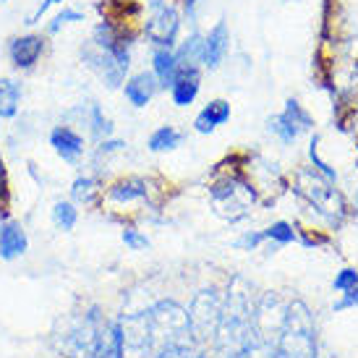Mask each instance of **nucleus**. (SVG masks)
<instances>
[{"mask_svg":"<svg viewBox=\"0 0 358 358\" xmlns=\"http://www.w3.org/2000/svg\"><path fill=\"white\" fill-rule=\"evenodd\" d=\"M141 314H144L152 353H159L170 345H191L189 311L178 306L176 301H157Z\"/></svg>","mask_w":358,"mask_h":358,"instance_id":"obj_1","label":"nucleus"},{"mask_svg":"<svg viewBox=\"0 0 358 358\" xmlns=\"http://www.w3.org/2000/svg\"><path fill=\"white\" fill-rule=\"evenodd\" d=\"M272 358H317V329L314 317L303 301L290 299L285 324L280 329Z\"/></svg>","mask_w":358,"mask_h":358,"instance_id":"obj_2","label":"nucleus"},{"mask_svg":"<svg viewBox=\"0 0 358 358\" xmlns=\"http://www.w3.org/2000/svg\"><path fill=\"white\" fill-rule=\"evenodd\" d=\"M108 324H102L100 314L92 308L84 317L69 329V335L63 338V350L71 358H97L105 338H108Z\"/></svg>","mask_w":358,"mask_h":358,"instance_id":"obj_3","label":"nucleus"},{"mask_svg":"<svg viewBox=\"0 0 358 358\" xmlns=\"http://www.w3.org/2000/svg\"><path fill=\"white\" fill-rule=\"evenodd\" d=\"M222 306H225V293L209 288L201 290L194 296L189 306V327H191V338L201 340H215V332H217V324L222 319Z\"/></svg>","mask_w":358,"mask_h":358,"instance_id":"obj_4","label":"nucleus"},{"mask_svg":"<svg viewBox=\"0 0 358 358\" xmlns=\"http://www.w3.org/2000/svg\"><path fill=\"white\" fill-rule=\"evenodd\" d=\"M285 311H288V301L280 299V293H264L254 303V335H257V340L275 348L280 329L285 324Z\"/></svg>","mask_w":358,"mask_h":358,"instance_id":"obj_5","label":"nucleus"},{"mask_svg":"<svg viewBox=\"0 0 358 358\" xmlns=\"http://www.w3.org/2000/svg\"><path fill=\"white\" fill-rule=\"evenodd\" d=\"M254 199H257L254 191L238 180H228L225 186L212 189V201H215L217 215L228 220H238L241 215H246V209H249V204H254Z\"/></svg>","mask_w":358,"mask_h":358,"instance_id":"obj_6","label":"nucleus"},{"mask_svg":"<svg viewBox=\"0 0 358 358\" xmlns=\"http://www.w3.org/2000/svg\"><path fill=\"white\" fill-rule=\"evenodd\" d=\"M299 186H301V194H303L311 204H317L319 212H324V215H329V217H335V215L343 212V199H340V194L332 189L329 180H324L319 173H301Z\"/></svg>","mask_w":358,"mask_h":358,"instance_id":"obj_7","label":"nucleus"},{"mask_svg":"<svg viewBox=\"0 0 358 358\" xmlns=\"http://www.w3.org/2000/svg\"><path fill=\"white\" fill-rule=\"evenodd\" d=\"M178 31H180V16H178V10L170 8V6L157 8V13H155V16L147 21V27H144L147 40H150L155 48H168V50H176Z\"/></svg>","mask_w":358,"mask_h":358,"instance_id":"obj_8","label":"nucleus"},{"mask_svg":"<svg viewBox=\"0 0 358 358\" xmlns=\"http://www.w3.org/2000/svg\"><path fill=\"white\" fill-rule=\"evenodd\" d=\"M48 50V40L42 34H21V37H13L8 45V58L13 63V69L19 71H31L40 58Z\"/></svg>","mask_w":358,"mask_h":358,"instance_id":"obj_9","label":"nucleus"},{"mask_svg":"<svg viewBox=\"0 0 358 358\" xmlns=\"http://www.w3.org/2000/svg\"><path fill=\"white\" fill-rule=\"evenodd\" d=\"M201 90V73L196 66H183L178 63V71H176V79L170 84V100L178 108H189L194 105V100L199 97Z\"/></svg>","mask_w":358,"mask_h":358,"instance_id":"obj_10","label":"nucleus"},{"mask_svg":"<svg viewBox=\"0 0 358 358\" xmlns=\"http://www.w3.org/2000/svg\"><path fill=\"white\" fill-rule=\"evenodd\" d=\"M230 52V31L225 21H217L209 34L204 37V48H201V66L204 69H217L220 63L225 60V55Z\"/></svg>","mask_w":358,"mask_h":358,"instance_id":"obj_11","label":"nucleus"},{"mask_svg":"<svg viewBox=\"0 0 358 358\" xmlns=\"http://www.w3.org/2000/svg\"><path fill=\"white\" fill-rule=\"evenodd\" d=\"M50 147L55 150L63 162H79L81 155H84V136L79 131H73L71 126H55L50 131Z\"/></svg>","mask_w":358,"mask_h":358,"instance_id":"obj_12","label":"nucleus"},{"mask_svg":"<svg viewBox=\"0 0 358 358\" xmlns=\"http://www.w3.org/2000/svg\"><path fill=\"white\" fill-rule=\"evenodd\" d=\"M157 90H159V81L152 71H141L136 76L126 79V84H123V94H126V100L134 108H147L152 102V97L157 94Z\"/></svg>","mask_w":358,"mask_h":358,"instance_id":"obj_13","label":"nucleus"},{"mask_svg":"<svg viewBox=\"0 0 358 358\" xmlns=\"http://www.w3.org/2000/svg\"><path fill=\"white\" fill-rule=\"evenodd\" d=\"M29 249V238L19 222H3L0 225V259H19Z\"/></svg>","mask_w":358,"mask_h":358,"instance_id":"obj_14","label":"nucleus"},{"mask_svg":"<svg viewBox=\"0 0 358 358\" xmlns=\"http://www.w3.org/2000/svg\"><path fill=\"white\" fill-rule=\"evenodd\" d=\"M230 120V102L225 100H212L207 108L201 110L196 120H194V126L199 134H212V131L217 129V126H225Z\"/></svg>","mask_w":358,"mask_h":358,"instance_id":"obj_15","label":"nucleus"},{"mask_svg":"<svg viewBox=\"0 0 358 358\" xmlns=\"http://www.w3.org/2000/svg\"><path fill=\"white\" fill-rule=\"evenodd\" d=\"M176 71H178L176 50H168V48H155V52H152V73L157 76L159 87L170 90V84H173V79H176Z\"/></svg>","mask_w":358,"mask_h":358,"instance_id":"obj_16","label":"nucleus"},{"mask_svg":"<svg viewBox=\"0 0 358 358\" xmlns=\"http://www.w3.org/2000/svg\"><path fill=\"white\" fill-rule=\"evenodd\" d=\"M76 113H79L81 118H84V123L90 126V131H92V136H94V139L105 141V139H110V136H113V123H110V118L102 113V108L97 105V102H87V105H81Z\"/></svg>","mask_w":358,"mask_h":358,"instance_id":"obj_17","label":"nucleus"},{"mask_svg":"<svg viewBox=\"0 0 358 358\" xmlns=\"http://www.w3.org/2000/svg\"><path fill=\"white\" fill-rule=\"evenodd\" d=\"M108 196L115 201V204H134V201H141L147 196V183L139 178L118 180L115 186H110Z\"/></svg>","mask_w":358,"mask_h":358,"instance_id":"obj_18","label":"nucleus"},{"mask_svg":"<svg viewBox=\"0 0 358 358\" xmlns=\"http://www.w3.org/2000/svg\"><path fill=\"white\" fill-rule=\"evenodd\" d=\"M21 84L16 79H0V118H13L21 108Z\"/></svg>","mask_w":358,"mask_h":358,"instance_id":"obj_19","label":"nucleus"},{"mask_svg":"<svg viewBox=\"0 0 358 358\" xmlns=\"http://www.w3.org/2000/svg\"><path fill=\"white\" fill-rule=\"evenodd\" d=\"M180 141H183V134H180L178 129H173V126H159L150 136L147 147H150L152 152H173L176 147H180Z\"/></svg>","mask_w":358,"mask_h":358,"instance_id":"obj_20","label":"nucleus"},{"mask_svg":"<svg viewBox=\"0 0 358 358\" xmlns=\"http://www.w3.org/2000/svg\"><path fill=\"white\" fill-rule=\"evenodd\" d=\"M267 126H269V131L282 141V144H293V141L301 136V126L290 118L288 113H280V115H275V118H269Z\"/></svg>","mask_w":358,"mask_h":358,"instance_id":"obj_21","label":"nucleus"},{"mask_svg":"<svg viewBox=\"0 0 358 358\" xmlns=\"http://www.w3.org/2000/svg\"><path fill=\"white\" fill-rule=\"evenodd\" d=\"M201 48H204V37H199L196 31L191 34L186 42H180V48H176V58L183 66H201Z\"/></svg>","mask_w":358,"mask_h":358,"instance_id":"obj_22","label":"nucleus"},{"mask_svg":"<svg viewBox=\"0 0 358 358\" xmlns=\"http://www.w3.org/2000/svg\"><path fill=\"white\" fill-rule=\"evenodd\" d=\"M76 220H79V209L73 207L71 201H55L52 207V222L60 230H73L76 228Z\"/></svg>","mask_w":358,"mask_h":358,"instance_id":"obj_23","label":"nucleus"},{"mask_svg":"<svg viewBox=\"0 0 358 358\" xmlns=\"http://www.w3.org/2000/svg\"><path fill=\"white\" fill-rule=\"evenodd\" d=\"M94 194H97V180L92 178V176H81L71 186V196L76 201H84V204H90L94 199Z\"/></svg>","mask_w":358,"mask_h":358,"instance_id":"obj_24","label":"nucleus"},{"mask_svg":"<svg viewBox=\"0 0 358 358\" xmlns=\"http://www.w3.org/2000/svg\"><path fill=\"white\" fill-rule=\"evenodd\" d=\"M76 21H84V13L76 8H63L60 13H55L48 24V34H58L63 27H69V24H76Z\"/></svg>","mask_w":358,"mask_h":358,"instance_id":"obj_25","label":"nucleus"},{"mask_svg":"<svg viewBox=\"0 0 358 358\" xmlns=\"http://www.w3.org/2000/svg\"><path fill=\"white\" fill-rule=\"evenodd\" d=\"M264 238L275 241L280 246H285V243H293V241H296V230H293V225H288V222H272V225L264 230Z\"/></svg>","mask_w":358,"mask_h":358,"instance_id":"obj_26","label":"nucleus"},{"mask_svg":"<svg viewBox=\"0 0 358 358\" xmlns=\"http://www.w3.org/2000/svg\"><path fill=\"white\" fill-rule=\"evenodd\" d=\"M282 113H288L290 118H293L301 126V131H308V129H311V115H308L306 110L301 108L299 100H288V102H285V110H282Z\"/></svg>","mask_w":358,"mask_h":358,"instance_id":"obj_27","label":"nucleus"},{"mask_svg":"<svg viewBox=\"0 0 358 358\" xmlns=\"http://www.w3.org/2000/svg\"><path fill=\"white\" fill-rule=\"evenodd\" d=\"M123 243H126L131 251H141V249H147V246H150V238H147V236H141L136 228H126L123 230Z\"/></svg>","mask_w":358,"mask_h":358,"instance_id":"obj_28","label":"nucleus"},{"mask_svg":"<svg viewBox=\"0 0 358 358\" xmlns=\"http://www.w3.org/2000/svg\"><path fill=\"white\" fill-rule=\"evenodd\" d=\"M335 290H340V293H345V290L356 288L358 285V272L356 269H340V275L335 278Z\"/></svg>","mask_w":358,"mask_h":358,"instance_id":"obj_29","label":"nucleus"},{"mask_svg":"<svg viewBox=\"0 0 358 358\" xmlns=\"http://www.w3.org/2000/svg\"><path fill=\"white\" fill-rule=\"evenodd\" d=\"M262 241H264V230H262V233H246L243 238L236 241V246H238V249H243V251H254Z\"/></svg>","mask_w":358,"mask_h":358,"instance_id":"obj_30","label":"nucleus"},{"mask_svg":"<svg viewBox=\"0 0 358 358\" xmlns=\"http://www.w3.org/2000/svg\"><path fill=\"white\" fill-rule=\"evenodd\" d=\"M60 3H63V0H42L40 6H37V10H34V13H31L29 19H27V24H29V27H34V24H40L42 16H45V13H48V10H50L52 6H60Z\"/></svg>","mask_w":358,"mask_h":358,"instance_id":"obj_31","label":"nucleus"},{"mask_svg":"<svg viewBox=\"0 0 358 358\" xmlns=\"http://www.w3.org/2000/svg\"><path fill=\"white\" fill-rule=\"evenodd\" d=\"M196 8H199V0H183V10H186L189 19L196 16Z\"/></svg>","mask_w":358,"mask_h":358,"instance_id":"obj_32","label":"nucleus"},{"mask_svg":"<svg viewBox=\"0 0 358 358\" xmlns=\"http://www.w3.org/2000/svg\"><path fill=\"white\" fill-rule=\"evenodd\" d=\"M147 3H150L152 8H162V3H165V0H147Z\"/></svg>","mask_w":358,"mask_h":358,"instance_id":"obj_33","label":"nucleus"},{"mask_svg":"<svg viewBox=\"0 0 358 358\" xmlns=\"http://www.w3.org/2000/svg\"><path fill=\"white\" fill-rule=\"evenodd\" d=\"M3 3H8V0H0V6H3Z\"/></svg>","mask_w":358,"mask_h":358,"instance_id":"obj_34","label":"nucleus"}]
</instances>
